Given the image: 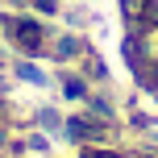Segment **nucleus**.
<instances>
[{"instance_id": "f257e3e1", "label": "nucleus", "mask_w": 158, "mask_h": 158, "mask_svg": "<svg viewBox=\"0 0 158 158\" xmlns=\"http://www.w3.org/2000/svg\"><path fill=\"white\" fill-rule=\"evenodd\" d=\"M0 25L8 29V42H13L25 58H38V54L50 50V33H46V25H42V17H33V13H13V17H4Z\"/></svg>"}, {"instance_id": "f03ea898", "label": "nucleus", "mask_w": 158, "mask_h": 158, "mask_svg": "<svg viewBox=\"0 0 158 158\" xmlns=\"http://www.w3.org/2000/svg\"><path fill=\"white\" fill-rule=\"evenodd\" d=\"M154 4H158V0H154Z\"/></svg>"}]
</instances>
